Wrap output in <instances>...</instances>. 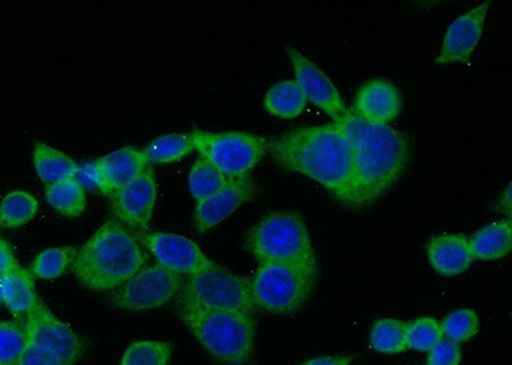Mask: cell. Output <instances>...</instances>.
I'll return each instance as SVG.
<instances>
[{"label":"cell","mask_w":512,"mask_h":365,"mask_svg":"<svg viewBox=\"0 0 512 365\" xmlns=\"http://www.w3.org/2000/svg\"><path fill=\"white\" fill-rule=\"evenodd\" d=\"M268 153L278 166L308 177L338 203L354 208L350 146L337 122L288 131L268 141Z\"/></svg>","instance_id":"6da1fadb"},{"label":"cell","mask_w":512,"mask_h":365,"mask_svg":"<svg viewBox=\"0 0 512 365\" xmlns=\"http://www.w3.org/2000/svg\"><path fill=\"white\" fill-rule=\"evenodd\" d=\"M337 123L350 146L354 209L367 208L404 175L410 161V140L390 125H373L351 111Z\"/></svg>","instance_id":"7a4b0ae2"},{"label":"cell","mask_w":512,"mask_h":365,"mask_svg":"<svg viewBox=\"0 0 512 365\" xmlns=\"http://www.w3.org/2000/svg\"><path fill=\"white\" fill-rule=\"evenodd\" d=\"M148 255L134 232L109 218L77 253L72 271L91 291H114L145 268Z\"/></svg>","instance_id":"3957f363"},{"label":"cell","mask_w":512,"mask_h":365,"mask_svg":"<svg viewBox=\"0 0 512 365\" xmlns=\"http://www.w3.org/2000/svg\"><path fill=\"white\" fill-rule=\"evenodd\" d=\"M178 317L217 362L223 365L251 363L256 331L251 314L178 307Z\"/></svg>","instance_id":"277c9868"},{"label":"cell","mask_w":512,"mask_h":365,"mask_svg":"<svg viewBox=\"0 0 512 365\" xmlns=\"http://www.w3.org/2000/svg\"><path fill=\"white\" fill-rule=\"evenodd\" d=\"M318 284V263L259 264L250 278L256 309L290 316L299 312L312 298Z\"/></svg>","instance_id":"5b68a950"},{"label":"cell","mask_w":512,"mask_h":365,"mask_svg":"<svg viewBox=\"0 0 512 365\" xmlns=\"http://www.w3.org/2000/svg\"><path fill=\"white\" fill-rule=\"evenodd\" d=\"M246 249L259 264L318 263L305 219L296 212L260 219L246 237Z\"/></svg>","instance_id":"8992f818"},{"label":"cell","mask_w":512,"mask_h":365,"mask_svg":"<svg viewBox=\"0 0 512 365\" xmlns=\"http://www.w3.org/2000/svg\"><path fill=\"white\" fill-rule=\"evenodd\" d=\"M177 305L209 310H232L251 316L256 312L250 278L236 275L217 263L184 278V285L177 296Z\"/></svg>","instance_id":"52a82bcc"},{"label":"cell","mask_w":512,"mask_h":365,"mask_svg":"<svg viewBox=\"0 0 512 365\" xmlns=\"http://www.w3.org/2000/svg\"><path fill=\"white\" fill-rule=\"evenodd\" d=\"M201 158L221 171L227 179H248L268 153V140L245 131L191 132Z\"/></svg>","instance_id":"ba28073f"},{"label":"cell","mask_w":512,"mask_h":365,"mask_svg":"<svg viewBox=\"0 0 512 365\" xmlns=\"http://www.w3.org/2000/svg\"><path fill=\"white\" fill-rule=\"evenodd\" d=\"M25 331L26 339L56 359L59 365L80 363L88 350V342L54 316L40 300L27 314Z\"/></svg>","instance_id":"9c48e42d"},{"label":"cell","mask_w":512,"mask_h":365,"mask_svg":"<svg viewBox=\"0 0 512 365\" xmlns=\"http://www.w3.org/2000/svg\"><path fill=\"white\" fill-rule=\"evenodd\" d=\"M184 285V277L153 264L137 272L134 277L113 291L114 307L130 312L163 307L175 298Z\"/></svg>","instance_id":"30bf717a"},{"label":"cell","mask_w":512,"mask_h":365,"mask_svg":"<svg viewBox=\"0 0 512 365\" xmlns=\"http://www.w3.org/2000/svg\"><path fill=\"white\" fill-rule=\"evenodd\" d=\"M286 52L290 58L292 70L295 73V82L308 102L322 109L332 118L333 122L340 121L350 109L346 107L340 91L332 80L314 62L304 56L299 49L287 47Z\"/></svg>","instance_id":"8fae6325"},{"label":"cell","mask_w":512,"mask_h":365,"mask_svg":"<svg viewBox=\"0 0 512 365\" xmlns=\"http://www.w3.org/2000/svg\"><path fill=\"white\" fill-rule=\"evenodd\" d=\"M146 249L154 255L160 266L178 276H192L213 266L200 246L185 236L171 232H149L140 237Z\"/></svg>","instance_id":"7c38bea8"},{"label":"cell","mask_w":512,"mask_h":365,"mask_svg":"<svg viewBox=\"0 0 512 365\" xmlns=\"http://www.w3.org/2000/svg\"><path fill=\"white\" fill-rule=\"evenodd\" d=\"M111 198L114 219L128 230H146L157 202V180L153 168L146 167L140 176L116 191Z\"/></svg>","instance_id":"4fadbf2b"},{"label":"cell","mask_w":512,"mask_h":365,"mask_svg":"<svg viewBox=\"0 0 512 365\" xmlns=\"http://www.w3.org/2000/svg\"><path fill=\"white\" fill-rule=\"evenodd\" d=\"M489 8H491V2L480 3L457 17L448 26L440 53L434 59L436 65H454V63L469 61L482 39Z\"/></svg>","instance_id":"5bb4252c"},{"label":"cell","mask_w":512,"mask_h":365,"mask_svg":"<svg viewBox=\"0 0 512 365\" xmlns=\"http://www.w3.org/2000/svg\"><path fill=\"white\" fill-rule=\"evenodd\" d=\"M256 195L254 181L248 179L230 180L218 193L196 202L194 208V226L200 234L226 221L231 214L249 203Z\"/></svg>","instance_id":"9a60e30c"},{"label":"cell","mask_w":512,"mask_h":365,"mask_svg":"<svg viewBox=\"0 0 512 365\" xmlns=\"http://www.w3.org/2000/svg\"><path fill=\"white\" fill-rule=\"evenodd\" d=\"M399 89L384 79H372L361 85L350 111L373 125H390L401 112Z\"/></svg>","instance_id":"2e32d148"},{"label":"cell","mask_w":512,"mask_h":365,"mask_svg":"<svg viewBox=\"0 0 512 365\" xmlns=\"http://www.w3.org/2000/svg\"><path fill=\"white\" fill-rule=\"evenodd\" d=\"M425 253L434 271L446 277L463 275L475 262L469 236L464 234L434 235L427 241Z\"/></svg>","instance_id":"e0dca14e"},{"label":"cell","mask_w":512,"mask_h":365,"mask_svg":"<svg viewBox=\"0 0 512 365\" xmlns=\"http://www.w3.org/2000/svg\"><path fill=\"white\" fill-rule=\"evenodd\" d=\"M96 164H98L100 181H102L100 193L111 196L123 186L134 181L149 166L143 152L130 148V146L114 150L98 159Z\"/></svg>","instance_id":"ac0fdd59"},{"label":"cell","mask_w":512,"mask_h":365,"mask_svg":"<svg viewBox=\"0 0 512 365\" xmlns=\"http://www.w3.org/2000/svg\"><path fill=\"white\" fill-rule=\"evenodd\" d=\"M469 245L474 260L495 262L507 257L512 246L511 219H501L480 228L469 237Z\"/></svg>","instance_id":"d6986e66"},{"label":"cell","mask_w":512,"mask_h":365,"mask_svg":"<svg viewBox=\"0 0 512 365\" xmlns=\"http://www.w3.org/2000/svg\"><path fill=\"white\" fill-rule=\"evenodd\" d=\"M38 300L30 269L20 266L3 277V304L13 316H27Z\"/></svg>","instance_id":"ffe728a7"},{"label":"cell","mask_w":512,"mask_h":365,"mask_svg":"<svg viewBox=\"0 0 512 365\" xmlns=\"http://www.w3.org/2000/svg\"><path fill=\"white\" fill-rule=\"evenodd\" d=\"M34 167L39 179L47 186L54 182L72 179L79 171V164L66 153L41 141L35 144Z\"/></svg>","instance_id":"44dd1931"},{"label":"cell","mask_w":512,"mask_h":365,"mask_svg":"<svg viewBox=\"0 0 512 365\" xmlns=\"http://www.w3.org/2000/svg\"><path fill=\"white\" fill-rule=\"evenodd\" d=\"M308 104L295 80L273 85L264 95L263 106L271 116L281 120H294L303 114Z\"/></svg>","instance_id":"7402d4cb"},{"label":"cell","mask_w":512,"mask_h":365,"mask_svg":"<svg viewBox=\"0 0 512 365\" xmlns=\"http://www.w3.org/2000/svg\"><path fill=\"white\" fill-rule=\"evenodd\" d=\"M45 199L54 211L67 218L80 217L88 204L86 189L76 177L48 185Z\"/></svg>","instance_id":"603a6c76"},{"label":"cell","mask_w":512,"mask_h":365,"mask_svg":"<svg viewBox=\"0 0 512 365\" xmlns=\"http://www.w3.org/2000/svg\"><path fill=\"white\" fill-rule=\"evenodd\" d=\"M191 134H169L160 136L150 143L143 152L146 163L168 164L181 161L194 152Z\"/></svg>","instance_id":"cb8c5ba5"},{"label":"cell","mask_w":512,"mask_h":365,"mask_svg":"<svg viewBox=\"0 0 512 365\" xmlns=\"http://www.w3.org/2000/svg\"><path fill=\"white\" fill-rule=\"evenodd\" d=\"M40 204L34 195L15 190L0 202V227L18 228L27 225L38 214Z\"/></svg>","instance_id":"d4e9b609"},{"label":"cell","mask_w":512,"mask_h":365,"mask_svg":"<svg viewBox=\"0 0 512 365\" xmlns=\"http://www.w3.org/2000/svg\"><path fill=\"white\" fill-rule=\"evenodd\" d=\"M79 249L73 245L59 246V248L45 249L36 255L31 264L32 277L40 280H54L72 269Z\"/></svg>","instance_id":"484cf974"},{"label":"cell","mask_w":512,"mask_h":365,"mask_svg":"<svg viewBox=\"0 0 512 365\" xmlns=\"http://www.w3.org/2000/svg\"><path fill=\"white\" fill-rule=\"evenodd\" d=\"M370 346L378 353L396 355L408 350L405 323L393 318H382L374 323L369 337Z\"/></svg>","instance_id":"4316f807"},{"label":"cell","mask_w":512,"mask_h":365,"mask_svg":"<svg viewBox=\"0 0 512 365\" xmlns=\"http://www.w3.org/2000/svg\"><path fill=\"white\" fill-rule=\"evenodd\" d=\"M228 181L230 179H227L221 171H218L216 167L200 157L196 159L191 167L189 175L190 193L196 202H200V200L218 193L228 184Z\"/></svg>","instance_id":"83f0119b"},{"label":"cell","mask_w":512,"mask_h":365,"mask_svg":"<svg viewBox=\"0 0 512 365\" xmlns=\"http://www.w3.org/2000/svg\"><path fill=\"white\" fill-rule=\"evenodd\" d=\"M173 346L164 341H136L128 346L120 365H169Z\"/></svg>","instance_id":"f1b7e54d"},{"label":"cell","mask_w":512,"mask_h":365,"mask_svg":"<svg viewBox=\"0 0 512 365\" xmlns=\"http://www.w3.org/2000/svg\"><path fill=\"white\" fill-rule=\"evenodd\" d=\"M405 337L408 349L427 353L443 339L441 322L433 317L414 319L405 323Z\"/></svg>","instance_id":"f546056e"},{"label":"cell","mask_w":512,"mask_h":365,"mask_svg":"<svg viewBox=\"0 0 512 365\" xmlns=\"http://www.w3.org/2000/svg\"><path fill=\"white\" fill-rule=\"evenodd\" d=\"M443 339L463 344L479 331V317L472 309H457L441 322Z\"/></svg>","instance_id":"4dcf8cb0"},{"label":"cell","mask_w":512,"mask_h":365,"mask_svg":"<svg viewBox=\"0 0 512 365\" xmlns=\"http://www.w3.org/2000/svg\"><path fill=\"white\" fill-rule=\"evenodd\" d=\"M26 341L25 325L16 321L0 322V365H17Z\"/></svg>","instance_id":"1f68e13d"},{"label":"cell","mask_w":512,"mask_h":365,"mask_svg":"<svg viewBox=\"0 0 512 365\" xmlns=\"http://www.w3.org/2000/svg\"><path fill=\"white\" fill-rule=\"evenodd\" d=\"M428 353L427 365H460L463 359L460 345L446 339L434 345Z\"/></svg>","instance_id":"d6a6232c"},{"label":"cell","mask_w":512,"mask_h":365,"mask_svg":"<svg viewBox=\"0 0 512 365\" xmlns=\"http://www.w3.org/2000/svg\"><path fill=\"white\" fill-rule=\"evenodd\" d=\"M17 365H59L56 359L50 357L44 350L32 344L29 340L26 341L25 349L22 351L20 360Z\"/></svg>","instance_id":"836d02e7"},{"label":"cell","mask_w":512,"mask_h":365,"mask_svg":"<svg viewBox=\"0 0 512 365\" xmlns=\"http://www.w3.org/2000/svg\"><path fill=\"white\" fill-rule=\"evenodd\" d=\"M76 179L81 182L85 189L89 186L100 191V184H102V181H100V173L96 161L93 163L84 164V166H79Z\"/></svg>","instance_id":"e575fe53"},{"label":"cell","mask_w":512,"mask_h":365,"mask_svg":"<svg viewBox=\"0 0 512 365\" xmlns=\"http://www.w3.org/2000/svg\"><path fill=\"white\" fill-rule=\"evenodd\" d=\"M18 267H20V264H18L11 246L2 237L0 239V277L9 275V273L16 271Z\"/></svg>","instance_id":"d590c367"},{"label":"cell","mask_w":512,"mask_h":365,"mask_svg":"<svg viewBox=\"0 0 512 365\" xmlns=\"http://www.w3.org/2000/svg\"><path fill=\"white\" fill-rule=\"evenodd\" d=\"M351 362V355H326V357L306 360L301 365H351Z\"/></svg>","instance_id":"8d00e7d4"},{"label":"cell","mask_w":512,"mask_h":365,"mask_svg":"<svg viewBox=\"0 0 512 365\" xmlns=\"http://www.w3.org/2000/svg\"><path fill=\"white\" fill-rule=\"evenodd\" d=\"M511 208V184H509L506 189L502 191L501 198L497 202V209L501 213L506 214L507 219H511Z\"/></svg>","instance_id":"74e56055"},{"label":"cell","mask_w":512,"mask_h":365,"mask_svg":"<svg viewBox=\"0 0 512 365\" xmlns=\"http://www.w3.org/2000/svg\"><path fill=\"white\" fill-rule=\"evenodd\" d=\"M0 304H3V277H0Z\"/></svg>","instance_id":"f35d334b"},{"label":"cell","mask_w":512,"mask_h":365,"mask_svg":"<svg viewBox=\"0 0 512 365\" xmlns=\"http://www.w3.org/2000/svg\"><path fill=\"white\" fill-rule=\"evenodd\" d=\"M0 228H2V227H0ZM0 239H2V237H0Z\"/></svg>","instance_id":"ab89813d"}]
</instances>
